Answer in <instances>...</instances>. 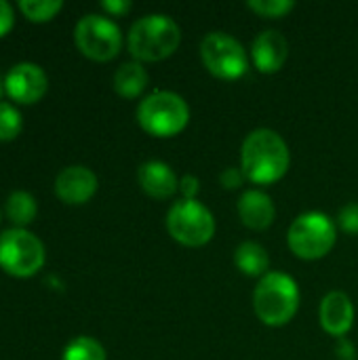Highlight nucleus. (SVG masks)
<instances>
[{"mask_svg":"<svg viewBox=\"0 0 358 360\" xmlns=\"http://www.w3.org/2000/svg\"><path fill=\"white\" fill-rule=\"evenodd\" d=\"M291 165V154L285 139L272 129L251 131L241 150V169L247 181L270 186L285 177Z\"/></svg>","mask_w":358,"mask_h":360,"instance_id":"f257e3e1","label":"nucleus"},{"mask_svg":"<svg viewBox=\"0 0 358 360\" xmlns=\"http://www.w3.org/2000/svg\"><path fill=\"white\" fill-rule=\"evenodd\" d=\"M300 308L298 283L283 272H268L262 276L253 293V310L268 327H283L293 321Z\"/></svg>","mask_w":358,"mask_h":360,"instance_id":"f03ea898","label":"nucleus"},{"mask_svg":"<svg viewBox=\"0 0 358 360\" xmlns=\"http://www.w3.org/2000/svg\"><path fill=\"white\" fill-rule=\"evenodd\" d=\"M127 42L137 61H162L177 51L181 32L167 15H146L131 25Z\"/></svg>","mask_w":358,"mask_h":360,"instance_id":"7ed1b4c3","label":"nucleus"},{"mask_svg":"<svg viewBox=\"0 0 358 360\" xmlns=\"http://www.w3.org/2000/svg\"><path fill=\"white\" fill-rule=\"evenodd\" d=\"M137 122L154 137H173L188 127L190 108L177 93L154 91L139 103Z\"/></svg>","mask_w":358,"mask_h":360,"instance_id":"20e7f679","label":"nucleus"},{"mask_svg":"<svg viewBox=\"0 0 358 360\" xmlns=\"http://www.w3.org/2000/svg\"><path fill=\"white\" fill-rule=\"evenodd\" d=\"M338 240V230L331 217L319 211L302 213L289 228L287 243L289 249L300 259H321L325 257Z\"/></svg>","mask_w":358,"mask_h":360,"instance_id":"39448f33","label":"nucleus"},{"mask_svg":"<svg viewBox=\"0 0 358 360\" xmlns=\"http://www.w3.org/2000/svg\"><path fill=\"white\" fill-rule=\"evenodd\" d=\"M169 234L184 247H203L215 234L211 211L198 200H177L167 213Z\"/></svg>","mask_w":358,"mask_h":360,"instance_id":"423d86ee","label":"nucleus"},{"mask_svg":"<svg viewBox=\"0 0 358 360\" xmlns=\"http://www.w3.org/2000/svg\"><path fill=\"white\" fill-rule=\"evenodd\" d=\"M200 59L205 68L222 80H238L249 70V57L243 44L224 32H211L203 38Z\"/></svg>","mask_w":358,"mask_h":360,"instance_id":"0eeeda50","label":"nucleus"},{"mask_svg":"<svg viewBox=\"0 0 358 360\" xmlns=\"http://www.w3.org/2000/svg\"><path fill=\"white\" fill-rule=\"evenodd\" d=\"M44 264V247L32 232L11 228L0 234V266L13 276H32Z\"/></svg>","mask_w":358,"mask_h":360,"instance_id":"6e6552de","label":"nucleus"},{"mask_svg":"<svg viewBox=\"0 0 358 360\" xmlns=\"http://www.w3.org/2000/svg\"><path fill=\"white\" fill-rule=\"evenodd\" d=\"M74 40L76 46L95 61H108L118 55L122 44L120 27L97 13H89L80 17V21L74 27Z\"/></svg>","mask_w":358,"mask_h":360,"instance_id":"1a4fd4ad","label":"nucleus"},{"mask_svg":"<svg viewBox=\"0 0 358 360\" xmlns=\"http://www.w3.org/2000/svg\"><path fill=\"white\" fill-rule=\"evenodd\" d=\"M4 91L19 103H34L46 91V74L38 63L21 61L6 72Z\"/></svg>","mask_w":358,"mask_h":360,"instance_id":"9d476101","label":"nucleus"},{"mask_svg":"<svg viewBox=\"0 0 358 360\" xmlns=\"http://www.w3.org/2000/svg\"><path fill=\"white\" fill-rule=\"evenodd\" d=\"M97 192V177L82 165H72L59 171L55 179V194L68 205H82Z\"/></svg>","mask_w":358,"mask_h":360,"instance_id":"9b49d317","label":"nucleus"},{"mask_svg":"<svg viewBox=\"0 0 358 360\" xmlns=\"http://www.w3.org/2000/svg\"><path fill=\"white\" fill-rule=\"evenodd\" d=\"M287 57H289V42L281 32L266 30L253 40L251 59L262 74L279 72L285 65Z\"/></svg>","mask_w":358,"mask_h":360,"instance_id":"f8f14e48","label":"nucleus"},{"mask_svg":"<svg viewBox=\"0 0 358 360\" xmlns=\"http://www.w3.org/2000/svg\"><path fill=\"white\" fill-rule=\"evenodd\" d=\"M321 327L333 335V338H344L352 325H354V306L350 297L342 291H331L323 297L321 310H319Z\"/></svg>","mask_w":358,"mask_h":360,"instance_id":"ddd939ff","label":"nucleus"},{"mask_svg":"<svg viewBox=\"0 0 358 360\" xmlns=\"http://www.w3.org/2000/svg\"><path fill=\"white\" fill-rule=\"evenodd\" d=\"M137 181L141 190L156 200H167L179 190L175 171L167 162H160V160L143 162L137 171Z\"/></svg>","mask_w":358,"mask_h":360,"instance_id":"4468645a","label":"nucleus"},{"mask_svg":"<svg viewBox=\"0 0 358 360\" xmlns=\"http://www.w3.org/2000/svg\"><path fill=\"white\" fill-rule=\"evenodd\" d=\"M241 221L251 230H266L274 221V202L268 194L260 190H247L238 200Z\"/></svg>","mask_w":358,"mask_h":360,"instance_id":"2eb2a0df","label":"nucleus"},{"mask_svg":"<svg viewBox=\"0 0 358 360\" xmlns=\"http://www.w3.org/2000/svg\"><path fill=\"white\" fill-rule=\"evenodd\" d=\"M146 86H148V72L139 61H127L114 74V91L127 99L141 95Z\"/></svg>","mask_w":358,"mask_h":360,"instance_id":"dca6fc26","label":"nucleus"},{"mask_svg":"<svg viewBox=\"0 0 358 360\" xmlns=\"http://www.w3.org/2000/svg\"><path fill=\"white\" fill-rule=\"evenodd\" d=\"M234 264L247 276H266L268 268H270V257H268V253H266V249L262 245L247 240V243L236 247Z\"/></svg>","mask_w":358,"mask_h":360,"instance_id":"f3484780","label":"nucleus"},{"mask_svg":"<svg viewBox=\"0 0 358 360\" xmlns=\"http://www.w3.org/2000/svg\"><path fill=\"white\" fill-rule=\"evenodd\" d=\"M6 215L17 226H25L36 217V198L30 192L15 190L6 198Z\"/></svg>","mask_w":358,"mask_h":360,"instance_id":"a211bd4d","label":"nucleus"},{"mask_svg":"<svg viewBox=\"0 0 358 360\" xmlns=\"http://www.w3.org/2000/svg\"><path fill=\"white\" fill-rule=\"evenodd\" d=\"M61 360H106V350L97 340L80 335L65 346Z\"/></svg>","mask_w":358,"mask_h":360,"instance_id":"6ab92c4d","label":"nucleus"},{"mask_svg":"<svg viewBox=\"0 0 358 360\" xmlns=\"http://www.w3.org/2000/svg\"><path fill=\"white\" fill-rule=\"evenodd\" d=\"M247 6L266 19H281L295 8V2L293 0H249Z\"/></svg>","mask_w":358,"mask_h":360,"instance_id":"aec40b11","label":"nucleus"},{"mask_svg":"<svg viewBox=\"0 0 358 360\" xmlns=\"http://www.w3.org/2000/svg\"><path fill=\"white\" fill-rule=\"evenodd\" d=\"M63 6L61 0H19V8L32 21H46Z\"/></svg>","mask_w":358,"mask_h":360,"instance_id":"412c9836","label":"nucleus"},{"mask_svg":"<svg viewBox=\"0 0 358 360\" xmlns=\"http://www.w3.org/2000/svg\"><path fill=\"white\" fill-rule=\"evenodd\" d=\"M21 131V114L15 105L0 101V139H13Z\"/></svg>","mask_w":358,"mask_h":360,"instance_id":"4be33fe9","label":"nucleus"},{"mask_svg":"<svg viewBox=\"0 0 358 360\" xmlns=\"http://www.w3.org/2000/svg\"><path fill=\"white\" fill-rule=\"evenodd\" d=\"M340 228L346 234H358V202H350L340 211Z\"/></svg>","mask_w":358,"mask_h":360,"instance_id":"5701e85b","label":"nucleus"},{"mask_svg":"<svg viewBox=\"0 0 358 360\" xmlns=\"http://www.w3.org/2000/svg\"><path fill=\"white\" fill-rule=\"evenodd\" d=\"M179 192L184 194V200H196V194L200 192V181L194 175H184L179 179Z\"/></svg>","mask_w":358,"mask_h":360,"instance_id":"b1692460","label":"nucleus"},{"mask_svg":"<svg viewBox=\"0 0 358 360\" xmlns=\"http://www.w3.org/2000/svg\"><path fill=\"white\" fill-rule=\"evenodd\" d=\"M245 179H247V177H245L243 169H234V167L226 169V171L219 175L222 186H224V188H228V190H234V188L243 186V181H245Z\"/></svg>","mask_w":358,"mask_h":360,"instance_id":"393cba45","label":"nucleus"},{"mask_svg":"<svg viewBox=\"0 0 358 360\" xmlns=\"http://www.w3.org/2000/svg\"><path fill=\"white\" fill-rule=\"evenodd\" d=\"M13 8L6 0H0V36H4L11 27H13Z\"/></svg>","mask_w":358,"mask_h":360,"instance_id":"a878e982","label":"nucleus"},{"mask_svg":"<svg viewBox=\"0 0 358 360\" xmlns=\"http://www.w3.org/2000/svg\"><path fill=\"white\" fill-rule=\"evenodd\" d=\"M103 11L112 13V15H124L131 11V2L129 0H103L101 2Z\"/></svg>","mask_w":358,"mask_h":360,"instance_id":"bb28decb","label":"nucleus"},{"mask_svg":"<svg viewBox=\"0 0 358 360\" xmlns=\"http://www.w3.org/2000/svg\"><path fill=\"white\" fill-rule=\"evenodd\" d=\"M2 89H4V82L0 80V95H2Z\"/></svg>","mask_w":358,"mask_h":360,"instance_id":"cd10ccee","label":"nucleus"}]
</instances>
